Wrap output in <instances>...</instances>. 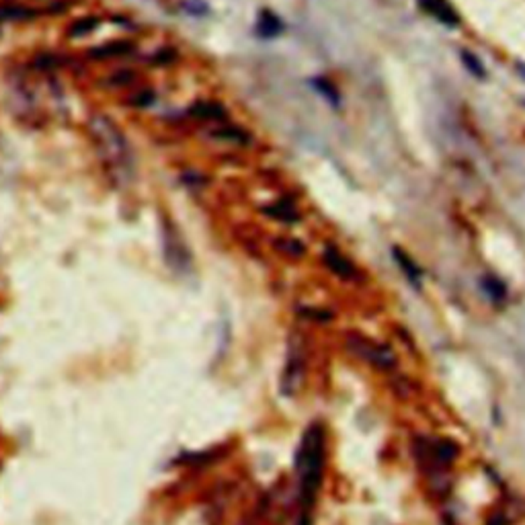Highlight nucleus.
Returning <instances> with one entry per match:
<instances>
[{
  "instance_id": "f257e3e1",
  "label": "nucleus",
  "mask_w": 525,
  "mask_h": 525,
  "mask_svg": "<svg viewBox=\"0 0 525 525\" xmlns=\"http://www.w3.org/2000/svg\"><path fill=\"white\" fill-rule=\"evenodd\" d=\"M326 462V435L323 425L314 423L302 435L296 452V478H298V519L296 525H312V509L323 485Z\"/></svg>"
},
{
  "instance_id": "f03ea898",
  "label": "nucleus",
  "mask_w": 525,
  "mask_h": 525,
  "mask_svg": "<svg viewBox=\"0 0 525 525\" xmlns=\"http://www.w3.org/2000/svg\"><path fill=\"white\" fill-rule=\"evenodd\" d=\"M306 378V357H304V345L298 339H291L288 349L286 367L279 380V390L283 396H296Z\"/></svg>"
},
{
  "instance_id": "7ed1b4c3",
  "label": "nucleus",
  "mask_w": 525,
  "mask_h": 525,
  "mask_svg": "<svg viewBox=\"0 0 525 525\" xmlns=\"http://www.w3.org/2000/svg\"><path fill=\"white\" fill-rule=\"evenodd\" d=\"M349 347L353 353H357L359 357L367 359L369 363H374L376 367L380 369H392L396 365V355L384 347V345L374 343L369 339H363V337H351L349 339Z\"/></svg>"
},
{
  "instance_id": "20e7f679",
  "label": "nucleus",
  "mask_w": 525,
  "mask_h": 525,
  "mask_svg": "<svg viewBox=\"0 0 525 525\" xmlns=\"http://www.w3.org/2000/svg\"><path fill=\"white\" fill-rule=\"evenodd\" d=\"M418 6L427 15H431L439 23H443L445 27H450V29L460 27V15L455 13V9L450 4V0H418Z\"/></svg>"
},
{
  "instance_id": "39448f33",
  "label": "nucleus",
  "mask_w": 525,
  "mask_h": 525,
  "mask_svg": "<svg viewBox=\"0 0 525 525\" xmlns=\"http://www.w3.org/2000/svg\"><path fill=\"white\" fill-rule=\"evenodd\" d=\"M323 259H325L326 267L330 269V271L335 273V275H339L341 279H355L357 277V269H355V265L341 254L337 249H332V247H328L323 254Z\"/></svg>"
},
{
  "instance_id": "423d86ee",
  "label": "nucleus",
  "mask_w": 525,
  "mask_h": 525,
  "mask_svg": "<svg viewBox=\"0 0 525 525\" xmlns=\"http://www.w3.org/2000/svg\"><path fill=\"white\" fill-rule=\"evenodd\" d=\"M265 216L273 217V220H279L283 224H296L300 220V214L296 210V205L290 200H279L275 203H269L261 210Z\"/></svg>"
},
{
  "instance_id": "0eeeda50",
  "label": "nucleus",
  "mask_w": 525,
  "mask_h": 525,
  "mask_svg": "<svg viewBox=\"0 0 525 525\" xmlns=\"http://www.w3.org/2000/svg\"><path fill=\"white\" fill-rule=\"evenodd\" d=\"M210 136L216 138V140H222V142H230V144L249 146L253 142L251 134H247L244 129L234 126H220L214 131H210Z\"/></svg>"
},
{
  "instance_id": "6e6552de",
  "label": "nucleus",
  "mask_w": 525,
  "mask_h": 525,
  "mask_svg": "<svg viewBox=\"0 0 525 525\" xmlns=\"http://www.w3.org/2000/svg\"><path fill=\"white\" fill-rule=\"evenodd\" d=\"M134 52V45L129 41H111L105 45L92 48L89 55L94 60H107V58H117V55H127Z\"/></svg>"
},
{
  "instance_id": "1a4fd4ad",
  "label": "nucleus",
  "mask_w": 525,
  "mask_h": 525,
  "mask_svg": "<svg viewBox=\"0 0 525 525\" xmlns=\"http://www.w3.org/2000/svg\"><path fill=\"white\" fill-rule=\"evenodd\" d=\"M392 256L396 259V263L400 265V269L404 271V275L408 277V281H411L413 286L421 288V269H418L417 265L413 263V259L404 253L402 249H399V247H396V249H392Z\"/></svg>"
},
{
  "instance_id": "9d476101",
  "label": "nucleus",
  "mask_w": 525,
  "mask_h": 525,
  "mask_svg": "<svg viewBox=\"0 0 525 525\" xmlns=\"http://www.w3.org/2000/svg\"><path fill=\"white\" fill-rule=\"evenodd\" d=\"M191 115H195V117H200V119L212 121V119H224V117H226V111H224L222 105H217V103L201 101V103L191 107Z\"/></svg>"
},
{
  "instance_id": "9b49d317",
  "label": "nucleus",
  "mask_w": 525,
  "mask_h": 525,
  "mask_svg": "<svg viewBox=\"0 0 525 525\" xmlns=\"http://www.w3.org/2000/svg\"><path fill=\"white\" fill-rule=\"evenodd\" d=\"M281 29H283L281 21L269 11H265L259 18V23H256V33L261 37H275L277 33H281Z\"/></svg>"
},
{
  "instance_id": "f8f14e48",
  "label": "nucleus",
  "mask_w": 525,
  "mask_h": 525,
  "mask_svg": "<svg viewBox=\"0 0 525 525\" xmlns=\"http://www.w3.org/2000/svg\"><path fill=\"white\" fill-rule=\"evenodd\" d=\"M275 249L281 254L291 256V259H300V256L306 254V247L296 238H277L275 240Z\"/></svg>"
},
{
  "instance_id": "ddd939ff",
  "label": "nucleus",
  "mask_w": 525,
  "mask_h": 525,
  "mask_svg": "<svg viewBox=\"0 0 525 525\" xmlns=\"http://www.w3.org/2000/svg\"><path fill=\"white\" fill-rule=\"evenodd\" d=\"M460 55H462V64L466 66V70H468L472 76H476V78H480V80L487 78V68L482 66V62H480L478 55H474L472 52H468V50H462Z\"/></svg>"
},
{
  "instance_id": "4468645a",
  "label": "nucleus",
  "mask_w": 525,
  "mask_h": 525,
  "mask_svg": "<svg viewBox=\"0 0 525 525\" xmlns=\"http://www.w3.org/2000/svg\"><path fill=\"white\" fill-rule=\"evenodd\" d=\"M37 17L33 9L25 6H0V21H25V18Z\"/></svg>"
},
{
  "instance_id": "2eb2a0df",
  "label": "nucleus",
  "mask_w": 525,
  "mask_h": 525,
  "mask_svg": "<svg viewBox=\"0 0 525 525\" xmlns=\"http://www.w3.org/2000/svg\"><path fill=\"white\" fill-rule=\"evenodd\" d=\"M99 27V18L97 17H85V18H78V21H74L72 25H70V37H82V36H89L92 33L94 29Z\"/></svg>"
},
{
  "instance_id": "dca6fc26",
  "label": "nucleus",
  "mask_w": 525,
  "mask_h": 525,
  "mask_svg": "<svg viewBox=\"0 0 525 525\" xmlns=\"http://www.w3.org/2000/svg\"><path fill=\"white\" fill-rule=\"evenodd\" d=\"M312 85L323 92V97H326L332 105H339V92H337V89L328 80H325V78H314Z\"/></svg>"
},
{
  "instance_id": "f3484780",
  "label": "nucleus",
  "mask_w": 525,
  "mask_h": 525,
  "mask_svg": "<svg viewBox=\"0 0 525 525\" xmlns=\"http://www.w3.org/2000/svg\"><path fill=\"white\" fill-rule=\"evenodd\" d=\"M482 288L487 290V293H489L492 300H503L505 293H507V291H505V286L499 283L494 277H485V279H482Z\"/></svg>"
},
{
  "instance_id": "a211bd4d",
  "label": "nucleus",
  "mask_w": 525,
  "mask_h": 525,
  "mask_svg": "<svg viewBox=\"0 0 525 525\" xmlns=\"http://www.w3.org/2000/svg\"><path fill=\"white\" fill-rule=\"evenodd\" d=\"M173 58H175V54H173L171 50H164V52H161V54L156 55V60H154V62H156V64H168Z\"/></svg>"
},
{
  "instance_id": "6ab92c4d",
  "label": "nucleus",
  "mask_w": 525,
  "mask_h": 525,
  "mask_svg": "<svg viewBox=\"0 0 525 525\" xmlns=\"http://www.w3.org/2000/svg\"><path fill=\"white\" fill-rule=\"evenodd\" d=\"M515 70L521 74V78L525 80V64H524V62H515Z\"/></svg>"
}]
</instances>
